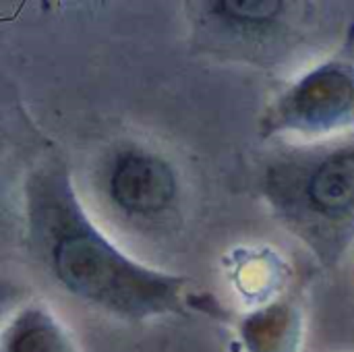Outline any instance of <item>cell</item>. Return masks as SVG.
Instances as JSON below:
<instances>
[{
  "label": "cell",
  "mask_w": 354,
  "mask_h": 352,
  "mask_svg": "<svg viewBox=\"0 0 354 352\" xmlns=\"http://www.w3.org/2000/svg\"><path fill=\"white\" fill-rule=\"evenodd\" d=\"M108 193L120 212L133 218H156L174 203L178 180L164 158L127 149L110 166Z\"/></svg>",
  "instance_id": "5"
},
{
  "label": "cell",
  "mask_w": 354,
  "mask_h": 352,
  "mask_svg": "<svg viewBox=\"0 0 354 352\" xmlns=\"http://www.w3.org/2000/svg\"><path fill=\"white\" fill-rule=\"evenodd\" d=\"M259 189L324 266L338 263L354 245V137L268 156Z\"/></svg>",
  "instance_id": "2"
},
{
  "label": "cell",
  "mask_w": 354,
  "mask_h": 352,
  "mask_svg": "<svg viewBox=\"0 0 354 352\" xmlns=\"http://www.w3.org/2000/svg\"><path fill=\"white\" fill-rule=\"evenodd\" d=\"M354 124V44L305 75L268 110L266 133H332Z\"/></svg>",
  "instance_id": "3"
},
{
  "label": "cell",
  "mask_w": 354,
  "mask_h": 352,
  "mask_svg": "<svg viewBox=\"0 0 354 352\" xmlns=\"http://www.w3.org/2000/svg\"><path fill=\"white\" fill-rule=\"evenodd\" d=\"M27 241L60 288L127 322L178 313L187 280L124 255L83 212L68 172L37 168L25 183Z\"/></svg>",
  "instance_id": "1"
},
{
  "label": "cell",
  "mask_w": 354,
  "mask_h": 352,
  "mask_svg": "<svg viewBox=\"0 0 354 352\" xmlns=\"http://www.w3.org/2000/svg\"><path fill=\"white\" fill-rule=\"evenodd\" d=\"M2 352H79L66 330L41 307L15 315L2 336Z\"/></svg>",
  "instance_id": "6"
},
{
  "label": "cell",
  "mask_w": 354,
  "mask_h": 352,
  "mask_svg": "<svg viewBox=\"0 0 354 352\" xmlns=\"http://www.w3.org/2000/svg\"><path fill=\"white\" fill-rule=\"evenodd\" d=\"M199 31L218 48L232 54H255L286 44L297 25V6L282 0H218L199 4Z\"/></svg>",
  "instance_id": "4"
}]
</instances>
